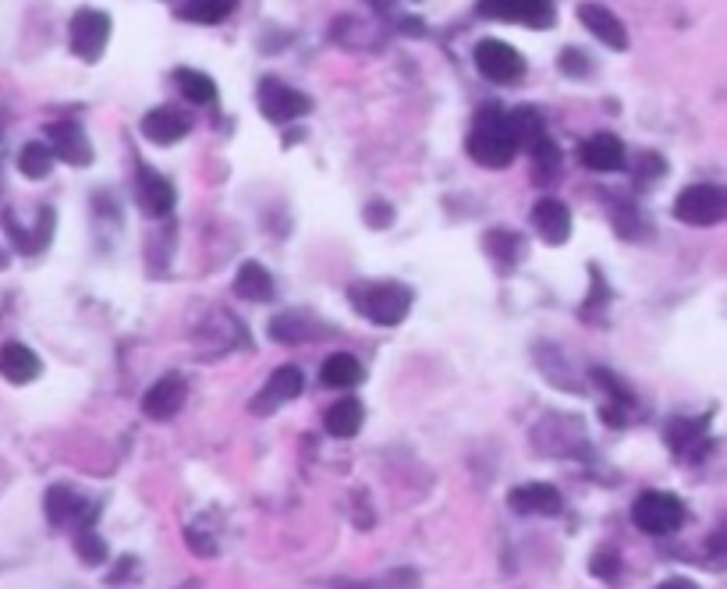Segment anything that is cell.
<instances>
[{"mask_svg": "<svg viewBox=\"0 0 727 589\" xmlns=\"http://www.w3.org/2000/svg\"><path fill=\"white\" fill-rule=\"evenodd\" d=\"M465 149H468L472 160L489 167V171H501V167L512 164L521 146H518V136H515L507 111L497 104H486L476 114V125H472V132H468Z\"/></svg>", "mask_w": 727, "mask_h": 589, "instance_id": "obj_1", "label": "cell"}, {"mask_svg": "<svg viewBox=\"0 0 727 589\" xmlns=\"http://www.w3.org/2000/svg\"><path fill=\"white\" fill-rule=\"evenodd\" d=\"M351 302L369 324L377 327H398L412 309V288L401 281H377V284H355Z\"/></svg>", "mask_w": 727, "mask_h": 589, "instance_id": "obj_2", "label": "cell"}, {"mask_svg": "<svg viewBox=\"0 0 727 589\" xmlns=\"http://www.w3.org/2000/svg\"><path fill=\"white\" fill-rule=\"evenodd\" d=\"M632 522L650 536H667V533H678L682 522H685V504L678 494H667V491H646L639 494L632 504Z\"/></svg>", "mask_w": 727, "mask_h": 589, "instance_id": "obj_3", "label": "cell"}, {"mask_svg": "<svg viewBox=\"0 0 727 589\" xmlns=\"http://www.w3.org/2000/svg\"><path fill=\"white\" fill-rule=\"evenodd\" d=\"M727 213V192L720 185H688L674 199V217L688 228H714Z\"/></svg>", "mask_w": 727, "mask_h": 589, "instance_id": "obj_4", "label": "cell"}, {"mask_svg": "<svg viewBox=\"0 0 727 589\" xmlns=\"http://www.w3.org/2000/svg\"><path fill=\"white\" fill-rule=\"evenodd\" d=\"M472 61H476L480 75L497 82V86H512V82L526 75V57L504 40H480L476 50H472Z\"/></svg>", "mask_w": 727, "mask_h": 589, "instance_id": "obj_5", "label": "cell"}, {"mask_svg": "<svg viewBox=\"0 0 727 589\" xmlns=\"http://www.w3.org/2000/svg\"><path fill=\"white\" fill-rule=\"evenodd\" d=\"M110 43V14L96 8H82L72 14V54L86 64H96L104 57Z\"/></svg>", "mask_w": 727, "mask_h": 589, "instance_id": "obj_6", "label": "cell"}, {"mask_svg": "<svg viewBox=\"0 0 727 589\" xmlns=\"http://www.w3.org/2000/svg\"><path fill=\"white\" fill-rule=\"evenodd\" d=\"M476 11L494 22H518L529 29H550L557 19L554 0H480Z\"/></svg>", "mask_w": 727, "mask_h": 589, "instance_id": "obj_7", "label": "cell"}, {"mask_svg": "<svg viewBox=\"0 0 727 589\" xmlns=\"http://www.w3.org/2000/svg\"><path fill=\"white\" fill-rule=\"evenodd\" d=\"M256 99H260L263 117H266V122H274V125L298 122V117H306L313 111V99L306 93L284 86V82H277V78H263Z\"/></svg>", "mask_w": 727, "mask_h": 589, "instance_id": "obj_8", "label": "cell"}, {"mask_svg": "<svg viewBox=\"0 0 727 589\" xmlns=\"http://www.w3.org/2000/svg\"><path fill=\"white\" fill-rule=\"evenodd\" d=\"M302 391H306V377H302L298 366H281L274 369V377H270L263 383V391L256 395V401H252V412H277L281 406H287V401H295Z\"/></svg>", "mask_w": 727, "mask_h": 589, "instance_id": "obj_9", "label": "cell"}, {"mask_svg": "<svg viewBox=\"0 0 727 589\" xmlns=\"http://www.w3.org/2000/svg\"><path fill=\"white\" fill-rule=\"evenodd\" d=\"M46 146L54 149V157H61L72 167H89L93 164V146L86 139V128L78 122H54L46 128Z\"/></svg>", "mask_w": 727, "mask_h": 589, "instance_id": "obj_10", "label": "cell"}, {"mask_svg": "<svg viewBox=\"0 0 727 589\" xmlns=\"http://www.w3.org/2000/svg\"><path fill=\"white\" fill-rule=\"evenodd\" d=\"M579 164L586 171H597V175H611L624 167V143L611 132H600V136L586 139L579 146Z\"/></svg>", "mask_w": 727, "mask_h": 589, "instance_id": "obj_11", "label": "cell"}, {"mask_svg": "<svg viewBox=\"0 0 727 589\" xmlns=\"http://www.w3.org/2000/svg\"><path fill=\"white\" fill-rule=\"evenodd\" d=\"M533 228L547 245H565L568 234H571V210L554 196L539 199V203L533 207Z\"/></svg>", "mask_w": 727, "mask_h": 589, "instance_id": "obj_12", "label": "cell"}, {"mask_svg": "<svg viewBox=\"0 0 727 589\" xmlns=\"http://www.w3.org/2000/svg\"><path fill=\"white\" fill-rule=\"evenodd\" d=\"M43 512L54 526H64V522L75 518V522H82V529H89L93 518H96V508L82 504V497L75 491H67V486H50L46 497H43Z\"/></svg>", "mask_w": 727, "mask_h": 589, "instance_id": "obj_13", "label": "cell"}, {"mask_svg": "<svg viewBox=\"0 0 727 589\" xmlns=\"http://www.w3.org/2000/svg\"><path fill=\"white\" fill-rule=\"evenodd\" d=\"M135 196H139V207L146 217H167L175 210V185L160 178L154 167H139V189H135Z\"/></svg>", "mask_w": 727, "mask_h": 589, "instance_id": "obj_14", "label": "cell"}, {"mask_svg": "<svg viewBox=\"0 0 727 589\" xmlns=\"http://www.w3.org/2000/svg\"><path fill=\"white\" fill-rule=\"evenodd\" d=\"M181 406H185V380L181 377H160L149 391L143 395V412L149 416V419H175L178 412H181Z\"/></svg>", "mask_w": 727, "mask_h": 589, "instance_id": "obj_15", "label": "cell"}, {"mask_svg": "<svg viewBox=\"0 0 727 589\" xmlns=\"http://www.w3.org/2000/svg\"><path fill=\"white\" fill-rule=\"evenodd\" d=\"M507 504H512L518 515H561L565 501L557 494V486L550 483H526L507 494Z\"/></svg>", "mask_w": 727, "mask_h": 589, "instance_id": "obj_16", "label": "cell"}, {"mask_svg": "<svg viewBox=\"0 0 727 589\" xmlns=\"http://www.w3.org/2000/svg\"><path fill=\"white\" fill-rule=\"evenodd\" d=\"M579 22L593 32V36L603 43V46H611V50H624L629 46V32H624V25H621V19L611 11V8H603V4H579Z\"/></svg>", "mask_w": 727, "mask_h": 589, "instance_id": "obj_17", "label": "cell"}, {"mask_svg": "<svg viewBox=\"0 0 727 589\" xmlns=\"http://www.w3.org/2000/svg\"><path fill=\"white\" fill-rule=\"evenodd\" d=\"M189 114H181L175 107H157L143 117V136L157 146H175L178 139H185V132H189Z\"/></svg>", "mask_w": 727, "mask_h": 589, "instance_id": "obj_18", "label": "cell"}, {"mask_svg": "<svg viewBox=\"0 0 727 589\" xmlns=\"http://www.w3.org/2000/svg\"><path fill=\"white\" fill-rule=\"evenodd\" d=\"M0 377L11 383H29L40 377V356L32 348L11 341L0 348Z\"/></svg>", "mask_w": 727, "mask_h": 589, "instance_id": "obj_19", "label": "cell"}, {"mask_svg": "<svg viewBox=\"0 0 727 589\" xmlns=\"http://www.w3.org/2000/svg\"><path fill=\"white\" fill-rule=\"evenodd\" d=\"M234 295L245 302H270L274 298V277H270L263 263L245 260L239 266V277H234Z\"/></svg>", "mask_w": 727, "mask_h": 589, "instance_id": "obj_20", "label": "cell"}, {"mask_svg": "<svg viewBox=\"0 0 727 589\" xmlns=\"http://www.w3.org/2000/svg\"><path fill=\"white\" fill-rule=\"evenodd\" d=\"M362 416H366V412H362L359 401H355V398H341V401H334V406L327 409L324 427H327L330 437H337V441H348V437L359 433Z\"/></svg>", "mask_w": 727, "mask_h": 589, "instance_id": "obj_21", "label": "cell"}, {"mask_svg": "<svg viewBox=\"0 0 727 589\" xmlns=\"http://www.w3.org/2000/svg\"><path fill=\"white\" fill-rule=\"evenodd\" d=\"M319 380H324V387H355L362 380V362L348 351H337L319 369Z\"/></svg>", "mask_w": 727, "mask_h": 589, "instance_id": "obj_22", "label": "cell"}, {"mask_svg": "<svg viewBox=\"0 0 727 589\" xmlns=\"http://www.w3.org/2000/svg\"><path fill=\"white\" fill-rule=\"evenodd\" d=\"M175 82H178V90H181L185 99H189V104L207 107V104H213V99H217V82L207 72H199V69H178Z\"/></svg>", "mask_w": 727, "mask_h": 589, "instance_id": "obj_23", "label": "cell"}, {"mask_svg": "<svg viewBox=\"0 0 727 589\" xmlns=\"http://www.w3.org/2000/svg\"><path fill=\"white\" fill-rule=\"evenodd\" d=\"M234 8H239V0H189V4L178 8V19L199 22V25H217V22H224Z\"/></svg>", "mask_w": 727, "mask_h": 589, "instance_id": "obj_24", "label": "cell"}, {"mask_svg": "<svg viewBox=\"0 0 727 589\" xmlns=\"http://www.w3.org/2000/svg\"><path fill=\"white\" fill-rule=\"evenodd\" d=\"M529 146V154H533V164H536V181L539 185H547L550 178H557L561 175V149H557V143L547 136H536L533 143H526Z\"/></svg>", "mask_w": 727, "mask_h": 589, "instance_id": "obj_25", "label": "cell"}, {"mask_svg": "<svg viewBox=\"0 0 727 589\" xmlns=\"http://www.w3.org/2000/svg\"><path fill=\"white\" fill-rule=\"evenodd\" d=\"M19 171L29 178V181H43L54 171V149L46 143H25L22 154H19Z\"/></svg>", "mask_w": 727, "mask_h": 589, "instance_id": "obj_26", "label": "cell"}, {"mask_svg": "<svg viewBox=\"0 0 727 589\" xmlns=\"http://www.w3.org/2000/svg\"><path fill=\"white\" fill-rule=\"evenodd\" d=\"M309 319L298 316V313H281L270 319V338H277L281 345H298V341H309Z\"/></svg>", "mask_w": 727, "mask_h": 589, "instance_id": "obj_27", "label": "cell"}, {"mask_svg": "<svg viewBox=\"0 0 727 589\" xmlns=\"http://www.w3.org/2000/svg\"><path fill=\"white\" fill-rule=\"evenodd\" d=\"M483 245H486L489 256H494L497 263H504V266H512L521 256V239L512 231H489L483 239Z\"/></svg>", "mask_w": 727, "mask_h": 589, "instance_id": "obj_28", "label": "cell"}, {"mask_svg": "<svg viewBox=\"0 0 727 589\" xmlns=\"http://www.w3.org/2000/svg\"><path fill=\"white\" fill-rule=\"evenodd\" d=\"M75 550H78V558L86 561V565H104L107 561V544H104V536H96L93 529H78V536H75Z\"/></svg>", "mask_w": 727, "mask_h": 589, "instance_id": "obj_29", "label": "cell"}, {"mask_svg": "<svg viewBox=\"0 0 727 589\" xmlns=\"http://www.w3.org/2000/svg\"><path fill=\"white\" fill-rule=\"evenodd\" d=\"M54 221H57V213L50 210V207H43L40 221H36V231L29 234V245H25L29 256H36V252H43L50 245V239H54Z\"/></svg>", "mask_w": 727, "mask_h": 589, "instance_id": "obj_30", "label": "cell"}, {"mask_svg": "<svg viewBox=\"0 0 727 589\" xmlns=\"http://www.w3.org/2000/svg\"><path fill=\"white\" fill-rule=\"evenodd\" d=\"M589 571H593V576L603 579V582H614V579L621 576V561H618V554L600 550L597 558H593V565H589Z\"/></svg>", "mask_w": 727, "mask_h": 589, "instance_id": "obj_31", "label": "cell"}, {"mask_svg": "<svg viewBox=\"0 0 727 589\" xmlns=\"http://www.w3.org/2000/svg\"><path fill=\"white\" fill-rule=\"evenodd\" d=\"M391 221H394V207L391 203H383V199H373V203L366 207V224L369 228H391Z\"/></svg>", "mask_w": 727, "mask_h": 589, "instance_id": "obj_32", "label": "cell"}, {"mask_svg": "<svg viewBox=\"0 0 727 589\" xmlns=\"http://www.w3.org/2000/svg\"><path fill=\"white\" fill-rule=\"evenodd\" d=\"M611 221H614V228L624 234V239H635V228H632V224H642V217L635 213L632 203H621V207L611 213Z\"/></svg>", "mask_w": 727, "mask_h": 589, "instance_id": "obj_33", "label": "cell"}, {"mask_svg": "<svg viewBox=\"0 0 727 589\" xmlns=\"http://www.w3.org/2000/svg\"><path fill=\"white\" fill-rule=\"evenodd\" d=\"M561 69H565L568 75H575V78H582V75L589 72V61H586V54H579L575 46H568L565 54H561Z\"/></svg>", "mask_w": 727, "mask_h": 589, "instance_id": "obj_34", "label": "cell"}, {"mask_svg": "<svg viewBox=\"0 0 727 589\" xmlns=\"http://www.w3.org/2000/svg\"><path fill=\"white\" fill-rule=\"evenodd\" d=\"M661 175H664V157L661 154H642L639 178H661Z\"/></svg>", "mask_w": 727, "mask_h": 589, "instance_id": "obj_35", "label": "cell"}, {"mask_svg": "<svg viewBox=\"0 0 727 589\" xmlns=\"http://www.w3.org/2000/svg\"><path fill=\"white\" fill-rule=\"evenodd\" d=\"M593 377H597V380H600V383L607 387V391H611V398L624 401V406H629V401H632V395L624 391V387H621V380H618V377H611V374H607V369H597Z\"/></svg>", "mask_w": 727, "mask_h": 589, "instance_id": "obj_36", "label": "cell"}, {"mask_svg": "<svg viewBox=\"0 0 727 589\" xmlns=\"http://www.w3.org/2000/svg\"><path fill=\"white\" fill-rule=\"evenodd\" d=\"M656 589H699V586L692 582V579H682V576H674V579H664V582L656 586Z\"/></svg>", "mask_w": 727, "mask_h": 589, "instance_id": "obj_37", "label": "cell"}, {"mask_svg": "<svg viewBox=\"0 0 727 589\" xmlns=\"http://www.w3.org/2000/svg\"><path fill=\"white\" fill-rule=\"evenodd\" d=\"M178 589H202V582H199V579H189V582H181Z\"/></svg>", "mask_w": 727, "mask_h": 589, "instance_id": "obj_38", "label": "cell"}, {"mask_svg": "<svg viewBox=\"0 0 727 589\" xmlns=\"http://www.w3.org/2000/svg\"><path fill=\"white\" fill-rule=\"evenodd\" d=\"M4 266H8V256H4V252H0V271H4Z\"/></svg>", "mask_w": 727, "mask_h": 589, "instance_id": "obj_39", "label": "cell"}]
</instances>
